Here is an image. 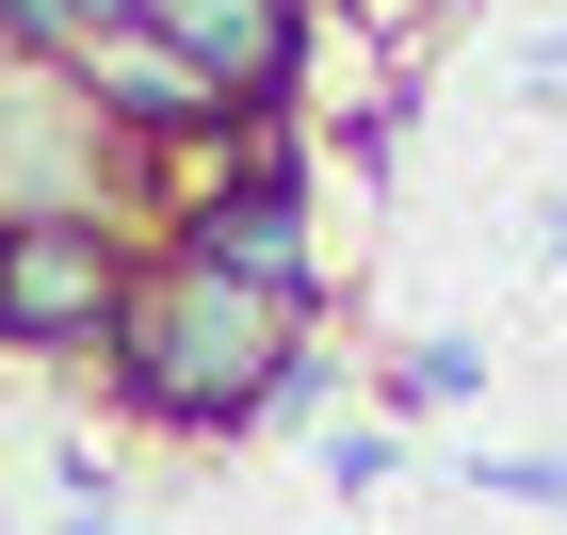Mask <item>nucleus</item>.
<instances>
[{
	"label": "nucleus",
	"mask_w": 567,
	"mask_h": 535,
	"mask_svg": "<svg viewBox=\"0 0 567 535\" xmlns=\"http://www.w3.org/2000/svg\"><path fill=\"white\" fill-rule=\"evenodd\" d=\"M308 341V309H276V292H227L212 260H178V244H146L131 292H114V341H97V390L131 405L146 439H260L276 405V357Z\"/></svg>",
	"instance_id": "nucleus-1"
},
{
	"label": "nucleus",
	"mask_w": 567,
	"mask_h": 535,
	"mask_svg": "<svg viewBox=\"0 0 567 535\" xmlns=\"http://www.w3.org/2000/svg\"><path fill=\"white\" fill-rule=\"evenodd\" d=\"M163 244L212 260L227 292H276V309L324 325V163H308V131H244V163H227L212 195H178Z\"/></svg>",
	"instance_id": "nucleus-2"
},
{
	"label": "nucleus",
	"mask_w": 567,
	"mask_h": 535,
	"mask_svg": "<svg viewBox=\"0 0 567 535\" xmlns=\"http://www.w3.org/2000/svg\"><path fill=\"white\" fill-rule=\"evenodd\" d=\"M33 212H114L146 227V163L114 131H97V97L49 65V49H0V227H33ZM163 244V227H146Z\"/></svg>",
	"instance_id": "nucleus-3"
},
{
	"label": "nucleus",
	"mask_w": 567,
	"mask_h": 535,
	"mask_svg": "<svg viewBox=\"0 0 567 535\" xmlns=\"http://www.w3.org/2000/svg\"><path fill=\"white\" fill-rule=\"evenodd\" d=\"M131 260H146V227H114V212H33V227H0V357H17V373L97 357Z\"/></svg>",
	"instance_id": "nucleus-4"
},
{
	"label": "nucleus",
	"mask_w": 567,
	"mask_h": 535,
	"mask_svg": "<svg viewBox=\"0 0 567 535\" xmlns=\"http://www.w3.org/2000/svg\"><path fill=\"white\" fill-rule=\"evenodd\" d=\"M146 33L212 82L227 131H292L308 65H324V17H308V0H146Z\"/></svg>",
	"instance_id": "nucleus-5"
},
{
	"label": "nucleus",
	"mask_w": 567,
	"mask_h": 535,
	"mask_svg": "<svg viewBox=\"0 0 567 535\" xmlns=\"http://www.w3.org/2000/svg\"><path fill=\"white\" fill-rule=\"evenodd\" d=\"M65 82L97 97V131L131 146V163H178V146H244V131L212 114V82H195L163 33H97V49H65Z\"/></svg>",
	"instance_id": "nucleus-6"
},
{
	"label": "nucleus",
	"mask_w": 567,
	"mask_h": 535,
	"mask_svg": "<svg viewBox=\"0 0 567 535\" xmlns=\"http://www.w3.org/2000/svg\"><path fill=\"white\" fill-rule=\"evenodd\" d=\"M308 471H324L341 503H373V487H405V439H390V422H324V439H308Z\"/></svg>",
	"instance_id": "nucleus-7"
},
{
	"label": "nucleus",
	"mask_w": 567,
	"mask_h": 535,
	"mask_svg": "<svg viewBox=\"0 0 567 535\" xmlns=\"http://www.w3.org/2000/svg\"><path fill=\"white\" fill-rule=\"evenodd\" d=\"M390 390H405V405H471V390H486V341H405Z\"/></svg>",
	"instance_id": "nucleus-8"
},
{
	"label": "nucleus",
	"mask_w": 567,
	"mask_h": 535,
	"mask_svg": "<svg viewBox=\"0 0 567 535\" xmlns=\"http://www.w3.org/2000/svg\"><path fill=\"white\" fill-rule=\"evenodd\" d=\"M486 503H535V519H567V454H471Z\"/></svg>",
	"instance_id": "nucleus-9"
},
{
	"label": "nucleus",
	"mask_w": 567,
	"mask_h": 535,
	"mask_svg": "<svg viewBox=\"0 0 567 535\" xmlns=\"http://www.w3.org/2000/svg\"><path fill=\"white\" fill-rule=\"evenodd\" d=\"M49 503H114V454H97V439H49Z\"/></svg>",
	"instance_id": "nucleus-10"
},
{
	"label": "nucleus",
	"mask_w": 567,
	"mask_h": 535,
	"mask_svg": "<svg viewBox=\"0 0 567 535\" xmlns=\"http://www.w3.org/2000/svg\"><path fill=\"white\" fill-rule=\"evenodd\" d=\"M0 49H49L65 65V0H0Z\"/></svg>",
	"instance_id": "nucleus-11"
},
{
	"label": "nucleus",
	"mask_w": 567,
	"mask_h": 535,
	"mask_svg": "<svg viewBox=\"0 0 567 535\" xmlns=\"http://www.w3.org/2000/svg\"><path fill=\"white\" fill-rule=\"evenodd\" d=\"M519 97H567V17H551V33L519 49Z\"/></svg>",
	"instance_id": "nucleus-12"
},
{
	"label": "nucleus",
	"mask_w": 567,
	"mask_h": 535,
	"mask_svg": "<svg viewBox=\"0 0 567 535\" xmlns=\"http://www.w3.org/2000/svg\"><path fill=\"white\" fill-rule=\"evenodd\" d=\"M49 535H146L131 503H49Z\"/></svg>",
	"instance_id": "nucleus-13"
},
{
	"label": "nucleus",
	"mask_w": 567,
	"mask_h": 535,
	"mask_svg": "<svg viewBox=\"0 0 567 535\" xmlns=\"http://www.w3.org/2000/svg\"><path fill=\"white\" fill-rule=\"evenodd\" d=\"M551 276H567V212H551Z\"/></svg>",
	"instance_id": "nucleus-14"
},
{
	"label": "nucleus",
	"mask_w": 567,
	"mask_h": 535,
	"mask_svg": "<svg viewBox=\"0 0 567 535\" xmlns=\"http://www.w3.org/2000/svg\"><path fill=\"white\" fill-rule=\"evenodd\" d=\"M308 17H357V0H308Z\"/></svg>",
	"instance_id": "nucleus-15"
},
{
	"label": "nucleus",
	"mask_w": 567,
	"mask_h": 535,
	"mask_svg": "<svg viewBox=\"0 0 567 535\" xmlns=\"http://www.w3.org/2000/svg\"><path fill=\"white\" fill-rule=\"evenodd\" d=\"M341 535H357V519H341Z\"/></svg>",
	"instance_id": "nucleus-16"
}]
</instances>
